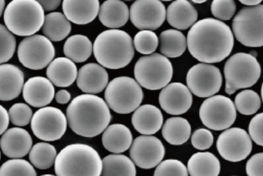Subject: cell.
<instances>
[{
    "label": "cell",
    "instance_id": "obj_40",
    "mask_svg": "<svg viewBox=\"0 0 263 176\" xmlns=\"http://www.w3.org/2000/svg\"><path fill=\"white\" fill-rule=\"evenodd\" d=\"M154 176H189L186 166L177 160L162 161L155 169Z\"/></svg>",
    "mask_w": 263,
    "mask_h": 176
},
{
    "label": "cell",
    "instance_id": "obj_16",
    "mask_svg": "<svg viewBox=\"0 0 263 176\" xmlns=\"http://www.w3.org/2000/svg\"><path fill=\"white\" fill-rule=\"evenodd\" d=\"M129 18L135 27L142 30L154 31L161 27L165 18L166 9L158 0H139L132 4Z\"/></svg>",
    "mask_w": 263,
    "mask_h": 176
},
{
    "label": "cell",
    "instance_id": "obj_9",
    "mask_svg": "<svg viewBox=\"0 0 263 176\" xmlns=\"http://www.w3.org/2000/svg\"><path fill=\"white\" fill-rule=\"evenodd\" d=\"M233 30L238 41L247 47L263 46V5L245 7L236 14Z\"/></svg>",
    "mask_w": 263,
    "mask_h": 176
},
{
    "label": "cell",
    "instance_id": "obj_30",
    "mask_svg": "<svg viewBox=\"0 0 263 176\" xmlns=\"http://www.w3.org/2000/svg\"><path fill=\"white\" fill-rule=\"evenodd\" d=\"M42 30L48 39L57 42L67 38L72 30V26L64 14L51 12L45 16Z\"/></svg>",
    "mask_w": 263,
    "mask_h": 176
},
{
    "label": "cell",
    "instance_id": "obj_2",
    "mask_svg": "<svg viewBox=\"0 0 263 176\" xmlns=\"http://www.w3.org/2000/svg\"><path fill=\"white\" fill-rule=\"evenodd\" d=\"M112 115L107 103L98 96L82 94L75 97L66 109L70 129L77 135L92 138L104 132Z\"/></svg>",
    "mask_w": 263,
    "mask_h": 176
},
{
    "label": "cell",
    "instance_id": "obj_12",
    "mask_svg": "<svg viewBox=\"0 0 263 176\" xmlns=\"http://www.w3.org/2000/svg\"><path fill=\"white\" fill-rule=\"evenodd\" d=\"M67 119L61 109L54 106L40 108L32 116L31 129L34 135L46 142L57 141L64 136Z\"/></svg>",
    "mask_w": 263,
    "mask_h": 176
},
{
    "label": "cell",
    "instance_id": "obj_38",
    "mask_svg": "<svg viewBox=\"0 0 263 176\" xmlns=\"http://www.w3.org/2000/svg\"><path fill=\"white\" fill-rule=\"evenodd\" d=\"M16 40L12 32L0 23V64H6L13 57Z\"/></svg>",
    "mask_w": 263,
    "mask_h": 176
},
{
    "label": "cell",
    "instance_id": "obj_51",
    "mask_svg": "<svg viewBox=\"0 0 263 176\" xmlns=\"http://www.w3.org/2000/svg\"><path fill=\"white\" fill-rule=\"evenodd\" d=\"M261 96H262V100L263 102V82L262 84V88H261Z\"/></svg>",
    "mask_w": 263,
    "mask_h": 176
},
{
    "label": "cell",
    "instance_id": "obj_47",
    "mask_svg": "<svg viewBox=\"0 0 263 176\" xmlns=\"http://www.w3.org/2000/svg\"><path fill=\"white\" fill-rule=\"evenodd\" d=\"M38 3L41 5L44 12H51L55 10L61 5L62 2L60 0H53V1H43L40 0Z\"/></svg>",
    "mask_w": 263,
    "mask_h": 176
},
{
    "label": "cell",
    "instance_id": "obj_19",
    "mask_svg": "<svg viewBox=\"0 0 263 176\" xmlns=\"http://www.w3.org/2000/svg\"><path fill=\"white\" fill-rule=\"evenodd\" d=\"M32 139L26 129L20 127L7 129L0 139V148L5 156L11 159H21L30 152Z\"/></svg>",
    "mask_w": 263,
    "mask_h": 176
},
{
    "label": "cell",
    "instance_id": "obj_49",
    "mask_svg": "<svg viewBox=\"0 0 263 176\" xmlns=\"http://www.w3.org/2000/svg\"><path fill=\"white\" fill-rule=\"evenodd\" d=\"M5 6H6V1L4 0H0V17L3 14L5 10Z\"/></svg>",
    "mask_w": 263,
    "mask_h": 176
},
{
    "label": "cell",
    "instance_id": "obj_17",
    "mask_svg": "<svg viewBox=\"0 0 263 176\" xmlns=\"http://www.w3.org/2000/svg\"><path fill=\"white\" fill-rule=\"evenodd\" d=\"M162 109L171 115L185 114L193 104V95L189 88L182 83L168 84L162 89L159 96Z\"/></svg>",
    "mask_w": 263,
    "mask_h": 176
},
{
    "label": "cell",
    "instance_id": "obj_52",
    "mask_svg": "<svg viewBox=\"0 0 263 176\" xmlns=\"http://www.w3.org/2000/svg\"><path fill=\"white\" fill-rule=\"evenodd\" d=\"M41 176H55V175H50V174H46V175H41Z\"/></svg>",
    "mask_w": 263,
    "mask_h": 176
},
{
    "label": "cell",
    "instance_id": "obj_10",
    "mask_svg": "<svg viewBox=\"0 0 263 176\" xmlns=\"http://www.w3.org/2000/svg\"><path fill=\"white\" fill-rule=\"evenodd\" d=\"M55 55V47L52 41L42 35L23 38L17 50L18 61L30 70H42L47 67L53 61Z\"/></svg>",
    "mask_w": 263,
    "mask_h": 176
},
{
    "label": "cell",
    "instance_id": "obj_46",
    "mask_svg": "<svg viewBox=\"0 0 263 176\" xmlns=\"http://www.w3.org/2000/svg\"><path fill=\"white\" fill-rule=\"evenodd\" d=\"M55 101L60 104H66L71 100V94L66 90H60L55 94Z\"/></svg>",
    "mask_w": 263,
    "mask_h": 176
},
{
    "label": "cell",
    "instance_id": "obj_21",
    "mask_svg": "<svg viewBox=\"0 0 263 176\" xmlns=\"http://www.w3.org/2000/svg\"><path fill=\"white\" fill-rule=\"evenodd\" d=\"M133 127L143 136H151L159 132L163 124V115L157 106L142 105L132 117Z\"/></svg>",
    "mask_w": 263,
    "mask_h": 176
},
{
    "label": "cell",
    "instance_id": "obj_34",
    "mask_svg": "<svg viewBox=\"0 0 263 176\" xmlns=\"http://www.w3.org/2000/svg\"><path fill=\"white\" fill-rule=\"evenodd\" d=\"M57 157L55 146L48 143H38L34 145L29 152L31 164L39 169H48L55 164Z\"/></svg>",
    "mask_w": 263,
    "mask_h": 176
},
{
    "label": "cell",
    "instance_id": "obj_14",
    "mask_svg": "<svg viewBox=\"0 0 263 176\" xmlns=\"http://www.w3.org/2000/svg\"><path fill=\"white\" fill-rule=\"evenodd\" d=\"M216 148L224 160L231 163H239L251 153L253 142L245 129L230 128L219 135Z\"/></svg>",
    "mask_w": 263,
    "mask_h": 176
},
{
    "label": "cell",
    "instance_id": "obj_22",
    "mask_svg": "<svg viewBox=\"0 0 263 176\" xmlns=\"http://www.w3.org/2000/svg\"><path fill=\"white\" fill-rule=\"evenodd\" d=\"M25 75L23 71L11 64H0V100H14L23 92Z\"/></svg>",
    "mask_w": 263,
    "mask_h": 176
},
{
    "label": "cell",
    "instance_id": "obj_4",
    "mask_svg": "<svg viewBox=\"0 0 263 176\" xmlns=\"http://www.w3.org/2000/svg\"><path fill=\"white\" fill-rule=\"evenodd\" d=\"M54 165L57 176H101L103 160L92 146L75 143L59 152Z\"/></svg>",
    "mask_w": 263,
    "mask_h": 176
},
{
    "label": "cell",
    "instance_id": "obj_28",
    "mask_svg": "<svg viewBox=\"0 0 263 176\" xmlns=\"http://www.w3.org/2000/svg\"><path fill=\"white\" fill-rule=\"evenodd\" d=\"M187 170L190 176H219L220 162L212 152H196L189 160Z\"/></svg>",
    "mask_w": 263,
    "mask_h": 176
},
{
    "label": "cell",
    "instance_id": "obj_48",
    "mask_svg": "<svg viewBox=\"0 0 263 176\" xmlns=\"http://www.w3.org/2000/svg\"><path fill=\"white\" fill-rule=\"evenodd\" d=\"M240 3L242 4L245 5V6H256L258 5H260L262 3V0H241Z\"/></svg>",
    "mask_w": 263,
    "mask_h": 176
},
{
    "label": "cell",
    "instance_id": "obj_27",
    "mask_svg": "<svg viewBox=\"0 0 263 176\" xmlns=\"http://www.w3.org/2000/svg\"><path fill=\"white\" fill-rule=\"evenodd\" d=\"M98 15L103 26L110 29H118L127 23L129 9L124 2L108 0L100 6Z\"/></svg>",
    "mask_w": 263,
    "mask_h": 176
},
{
    "label": "cell",
    "instance_id": "obj_36",
    "mask_svg": "<svg viewBox=\"0 0 263 176\" xmlns=\"http://www.w3.org/2000/svg\"><path fill=\"white\" fill-rule=\"evenodd\" d=\"M0 176H37L32 165L22 159H12L0 167Z\"/></svg>",
    "mask_w": 263,
    "mask_h": 176
},
{
    "label": "cell",
    "instance_id": "obj_3",
    "mask_svg": "<svg viewBox=\"0 0 263 176\" xmlns=\"http://www.w3.org/2000/svg\"><path fill=\"white\" fill-rule=\"evenodd\" d=\"M93 54L97 62L103 68L114 70L123 69L134 57L133 41L125 31H103L94 41Z\"/></svg>",
    "mask_w": 263,
    "mask_h": 176
},
{
    "label": "cell",
    "instance_id": "obj_15",
    "mask_svg": "<svg viewBox=\"0 0 263 176\" xmlns=\"http://www.w3.org/2000/svg\"><path fill=\"white\" fill-rule=\"evenodd\" d=\"M162 141L153 136H140L132 143L129 156L132 161L140 169H150L159 166L165 157Z\"/></svg>",
    "mask_w": 263,
    "mask_h": 176
},
{
    "label": "cell",
    "instance_id": "obj_32",
    "mask_svg": "<svg viewBox=\"0 0 263 176\" xmlns=\"http://www.w3.org/2000/svg\"><path fill=\"white\" fill-rule=\"evenodd\" d=\"M93 52V45L86 35H74L67 38L63 53L66 58L74 63H83L87 61Z\"/></svg>",
    "mask_w": 263,
    "mask_h": 176
},
{
    "label": "cell",
    "instance_id": "obj_20",
    "mask_svg": "<svg viewBox=\"0 0 263 176\" xmlns=\"http://www.w3.org/2000/svg\"><path fill=\"white\" fill-rule=\"evenodd\" d=\"M109 75L106 69L97 63L83 65L78 72L77 83L78 87L86 94H99L106 89Z\"/></svg>",
    "mask_w": 263,
    "mask_h": 176
},
{
    "label": "cell",
    "instance_id": "obj_45",
    "mask_svg": "<svg viewBox=\"0 0 263 176\" xmlns=\"http://www.w3.org/2000/svg\"><path fill=\"white\" fill-rule=\"evenodd\" d=\"M9 113L4 106L0 105V136L3 135L6 130L9 124Z\"/></svg>",
    "mask_w": 263,
    "mask_h": 176
},
{
    "label": "cell",
    "instance_id": "obj_42",
    "mask_svg": "<svg viewBox=\"0 0 263 176\" xmlns=\"http://www.w3.org/2000/svg\"><path fill=\"white\" fill-rule=\"evenodd\" d=\"M214 137L211 131L207 129H196L191 136V143L195 149L199 150H206L213 144Z\"/></svg>",
    "mask_w": 263,
    "mask_h": 176
},
{
    "label": "cell",
    "instance_id": "obj_29",
    "mask_svg": "<svg viewBox=\"0 0 263 176\" xmlns=\"http://www.w3.org/2000/svg\"><path fill=\"white\" fill-rule=\"evenodd\" d=\"M162 135L165 141L173 146H180L191 136V126L186 119L176 117L168 118L162 126Z\"/></svg>",
    "mask_w": 263,
    "mask_h": 176
},
{
    "label": "cell",
    "instance_id": "obj_33",
    "mask_svg": "<svg viewBox=\"0 0 263 176\" xmlns=\"http://www.w3.org/2000/svg\"><path fill=\"white\" fill-rule=\"evenodd\" d=\"M101 176H136V165L121 154H112L103 160Z\"/></svg>",
    "mask_w": 263,
    "mask_h": 176
},
{
    "label": "cell",
    "instance_id": "obj_31",
    "mask_svg": "<svg viewBox=\"0 0 263 176\" xmlns=\"http://www.w3.org/2000/svg\"><path fill=\"white\" fill-rule=\"evenodd\" d=\"M159 50L165 58H179L186 50L187 40L184 34L176 29H167L159 35Z\"/></svg>",
    "mask_w": 263,
    "mask_h": 176
},
{
    "label": "cell",
    "instance_id": "obj_6",
    "mask_svg": "<svg viewBox=\"0 0 263 176\" xmlns=\"http://www.w3.org/2000/svg\"><path fill=\"white\" fill-rule=\"evenodd\" d=\"M261 72L256 57L244 52L235 54L224 66L226 93L231 95L238 90L253 87L260 78Z\"/></svg>",
    "mask_w": 263,
    "mask_h": 176
},
{
    "label": "cell",
    "instance_id": "obj_44",
    "mask_svg": "<svg viewBox=\"0 0 263 176\" xmlns=\"http://www.w3.org/2000/svg\"><path fill=\"white\" fill-rule=\"evenodd\" d=\"M248 176H263V152L255 154L247 163Z\"/></svg>",
    "mask_w": 263,
    "mask_h": 176
},
{
    "label": "cell",
    "instance_id": "obj_7",
    "mask_svg": "<svg viewBox=\"0 0 263 176\" xmlns=\"http://www.w3.org/2000/svg\"><path fill=\"white\" fill-rule=\"evenodd\" d=\"M171 61L160 54L141 57L135 64L134 75L140 87L157 91L166 87L173 78Z\"/></svg>",
    "mask_w": 263,
    "mask_h": 176
},
{
    "label": "cell",
    "instance_id": "obj_39",
    "mask_svg": "<svg viewBox=\"0 0 263 176\" xmlns=\"http://www.w3.org/2000/svg\"><path fill=\"white\" fill-rule=\"evenodd\" d=\"M8 113L11 123L18 127L27 126L33 116L30 106L24 103H14Z\"/></svg>",
    "mask_w": 263,
    "mask_h": 176
},
{
    "label": "cell",
    "instance_id": "obj_35",
    "mask_svg": "<svg viewBox=\"0 0 263 176\" xmlns=\"http://www.w3.org/2000/svg\"><path fill=\"white\" fill-rule=\"evenodd\" d=\"M236 109L242 115L250 116L256 114L260 108L262 102L259 94L253 90H244L235 98Z\"/></svg>",
    "mask_w": 263,
    "mask_h": 176
},
{
    "label": "cell",
    "instance_id": "obj_18",
    "mask_svg": "<svg viewBox=\"0 0 263 176\" xmlns=\"http://www.w3.org/2000/svg\"><path fill=\"white\" fill-rule=\"evenodd\" d=\"M55 97V87L48 78L32 77L28 79L23 88L25 101L35 108L46 107Z\"/></svg>",
    "mask_w": 263,
    "mask_h": 176
},
{
    "label": "cell",
    "instance_id": "obj_26",
    "mask_svg": "<svg viewBox=\"0 0 263 176\" xmlns=\"http://www.w3.org/2000/svg\"><path fill=\"white\" fill-rule=\"evenodd\" d=\"M103 146L114 154H120L130 149L133 134L130 129L123 124L115 123L108 126L102 137Z\"/></svg>",
    "mask_w": 263,
    "mask_h": 176
},
{
    "label": "cell",
    "instance_id": "obj_11",
    "mask_svg": "<svg viewBox=\"0 0 263 176\" xmlns=\"http://www.w3.org/2000/svg\"><path fill=\"white\" fill-rule=\"evenodd\" d=\"M204 126L215 131L228 129L236 121V109L233 100L223 95H215L204 100L199 109Z\"/></svg>",
    "mask_w": 263,
    "mask_h": 176
},
{
    "label": "cell",
    "instance_id": "obj_25",
    "mask_svg": "<svg viewBox=\"0 0 263 176\" xmlns=\"http://www.w3.org/2000/svg\"><path fill=\"white\" fill-rule=\"evenodd\" d=\"M46 76L55 87H68L77 79L78 70L73 61L60 57L49 64L46 69Z\"/></svg>",
    "mask_w": 263,
    "mask_h": 176
},
{
    "label": "cell",
    "instance_id": "obj_50",
    "mask_svg": "<svg viewBox=\"0 0 263 176\" xmlns=\"http://www.w3.org/2000/svg\"><path fill=\"white\" fill-rule=\"evenodd\" d=\"M193 3H196V4H200V3H205V0H202V1H197V0H194V1H193Z\"/></svg>",
    "mask_w": 263,
    "mask_h": 176
},
{
    "label": "cell",
    "instance_id": "obj_13",
    "mask_svg": "<svg viewBox=\"0 0 263 176\" xmlns=\"http://www.w3.org/2000/svg\"><path fill=\"white\" fill-rule=\"evenodd\" d=\"M187 87L192 94L201 98H209L220 91L222 76L220 70L210 64H196L186 75Z\"/></svg>",
    "mask_w": 263,
    "mask_h": 176
},
{
    "label": "cell",
    "instance_id": "obj_53",
    "mask_svg": "<svg viewBox=\"0 0 263 176\" xmlns=\"http://www.w3.org/2000/svg\"><path fill=\"white\" fill-rule=\"evenodd\" d=\"M0 160H1V152H0Z\"/></svg>",
    "mask_w": 263,
    "mask_h": 176
},
{
    "label": "cell",
    "instance_id": "obj_23",
    "mask_svg": "<svg viewBox=\"0 0 263 176\" xmlns=\"http://www.w3.org/2000/svg\"><path fill=\"white\" fill-rule=\"evenodd\" d=\"M63 13L68 20L77 25H87L92 23L100 12L98 0L91 1H69L62 3Z\"/></svg>",
    "mask_w": 263,
    "mask_h": 176
},
{
    "label": "cell",
    "instance_id": "obj_43",
    "mask_svg": "<svg viewBox=\"0 0 263 176\" xmlns=\"http://www.w3.org/2000/svg\"><path fill=\"white\" fill-rule=\"evenodd\" d=\"M249 134L256 144L263 146V112L252 119L249 125Z\"/></svg>",
    "mask_w": 263,
    "mask_h": 176
},
{
    "label": "cell",
    "instance_id": "obj_37",
    "mask_svg": "<svg viewBox=\"0 0 263 176\" xmlns=\"http://www.w3.org/2000/svg\"><path fill=\"white\" fill-rule=\"evenodd\" d=\"M159 37L153 31L142 30L138 32L134 37V49L140 54L152 55L159 46Z\"/></svg>",
    "mask_w": 263,
    "mask_h": 176
},
{
    "label": "cell",
    "instance_id": "obj_8",
    "mask_svg": "<svg viewBox=\"0 0 263 176\" xmlns=\"http://www.w3.org/2000/svg\"><path fill=\"white\" fill-rule=\"evenodd\" d=\"M105 101L114 112L129 114L140 106L143 99L142 87L129 77H118L105 90Z\"/></svg>",
    "mask_w": 263,
    "mask_h": 176
},
{
    "label": "cell",
    "instance_id": "obj_1",
    "mask_svg": "<svg viewBox=\"0 0 263 176\" xmlns=\"http://www.w3.org/2000/svg\"><path fill=\"white\" fill-rule=\"evenodd\" d=\"M186 40L192 56L205 64L221 62L234 47V36L230 26L213 18L196 21L189 31Z\"/></svg>",
    "mask_w": 263,
    "mask_h": 176
},
{
    "label": "cell",
    "instance_id": "obj_41",
    "mask_svg": "<svg viewBox=\"0 0 263 176\" xmlns=\"http://www.w3.org/2000/svg\"><path fill=\"white\" fill-rule=\"evenodd\" d=\"M236 4L232 0H214L211 3V12L218 20H230L236 13Z\"/></svg>",
    "mask_w": 263,
    "mask_h": 176
},
{
    "label": "cell",
    "instance_id": "obj_5",
    "mask_svg": "<svg viewBox=\"0 0 263 176\" xmlns=\"http://www.w3.org/2000/svg\"><path fill=\"white\" fill-rule=\"evenodd\" d=\"M45 12L38 1L13 0L3 13L6 27L14 35L29 37L35 35L43 28Z\"/></svg>",
    "mask_w": 263,
    "mask_h": 176
},
{
    "label": "cell",
    "instance_id": "obj_24",
    "mask_svg": "<svg viewBox=\"0 0 263 176\" xmlns=\"http://www.w3.org/2000/svg\"><path fill=\"white\" fill-rule=\"evenodd\" d=\"M166 19L176 30H185L197 21L198 12L190 2L177 0L168 6Z\"/></svg>",
    "mask_w": 263,
    "mask_h": 176
}]
</instances>
